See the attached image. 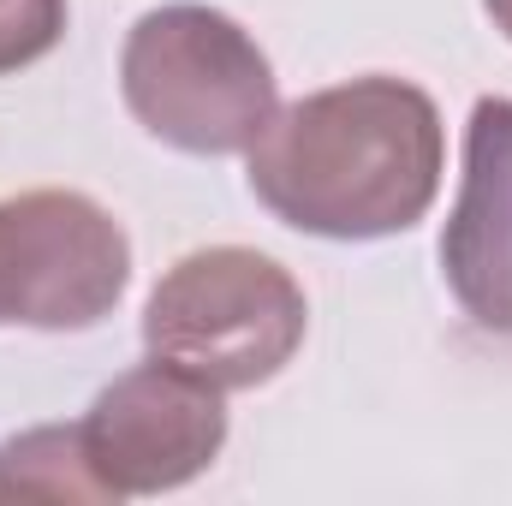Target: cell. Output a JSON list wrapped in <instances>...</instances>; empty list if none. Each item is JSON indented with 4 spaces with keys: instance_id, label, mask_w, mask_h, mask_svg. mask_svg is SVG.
Instances as JSON below:
<instances>
[{
    "instance_id": "cell-5",
    "label": "cell",
    "mask_w": 512,
    "mask_h": 506,
    "mask_svg": "<svg viewBox=\"0 0 512 506\" xmlns=\"http://www.w3.org/2000/svg\"><path fill=\"white\" fill-rule=\"evenodd\" d=\"M78 435L114 501L161 495L215 465L227 441V405H221V387L197 381L167 358H149L96 393Z\"/></svg>"
},
{
    "instance_id": "cell-6",
    "label": "cell",
    "mask_w": 512,
    "mask_h": 506,
    "mask_svg": "<svg viewBox=\"0 0 512 506\" xmlns=\"http://www.w3.org/2000/svg\"><path fill=\"white\" fill-rule=\"evenodd\" d=\"M441 274L465 316L512 334V102L483 96L465 126V179L441 233Z\"/></svg>"
},
{
    "instance_id": "cell-8",
    "label": "cell",
    "mask_w": 512,
    "mask_h": 506,
    "mask_svg": "<svg viewBox=\"0 0 512 506\" xmlns=\"http://www.w3.org/2000/svg\"><path fill=\"white\" fill-rule=\"evenodd\" d=\"M66 24V0H0V72L36 60Z\"/></svg>"
},
{
    "instance_id": "cell-3",
    "label": "cell",
    "mask_w": 512,
    "mask_h": 506,
    "mask_svg": "<svg viewBox=\"0 0 512 506\" xmlns=\"http://www.w3.org/2000/svg\"><path fill=\"white\" fill-rule=\"evenodd\" d=\"M304 292L298 280L262 251L209 245L179 256L149 304H143V346L197 381L233 393L274 381L304 346Z\"/></svg>"
},
{
    "instance_id": "cell-2",
    "label": "cell",
    "mask_w": 512,
    "mask_h": 506,
    "mask_svg": "<svg viewBox=\"0 0 512 506\" xmlns=\"http://www.w3.org/2000/svg\"><path fill=\"white\" fill-rule=\"evenodd\" d=\"M131 120L185 155H239L274 120V66L251 30L215 6L179 0L131 24L120 54Z\"/></svg>"
},
{
    "instance_id": "cell-9",
    "label": "cell",
    "mask_w": 512,
    "mask_h": 506,
    "mask_svg": "<svg viewBox=\"0 0 512 506\" xmlns=\"http://www.w3.org/2000/svg\"><path fill=\"white\" fill-rule=\"evenodd\" d=\"M483 6H489V18H495V30H501V36L512 42V0H483Z\"/></svg>"
},
{
    "instance_id": "cell-10",
    "label": "cell",
    "mask_w": 512,
    "mask_h": 506,
    "mask_svg": "<svg viewBox=\"0 0 512 506\" xmlns=\"http://www.w3.org/2000/svg\"><path fill=\"white\" fill-rule=\"evenodd\" d=\"M60 36H66V24H60ZM60 36H54V42H60ZM54 42H48V48H54ZM48 48H42V54H48ZM42 54H36V60H42ZM36 60H24V66H36ZM6 72H18V66H6ZM6 72H0V78H6Z\"/></svg>"
},
{
    "instance_id": "cell-4",
    "label": "cell",
    "mask_w": 512,
    "mask_h": 506,
    "mask_svg": "<svg viewBox=\"0 0 512 506\" xmlns=\"http://www.w3.org/2000/svg\"><path fill=\"white\" fill-rule=\"evenodd\" d=\"M126 280L131 239L96 197L54 185L0 197V328H96Z\"/></svg>"
},
{
    "instance_id": "cell-7",
    "label": "cell",
    "mask_w": 512,
    "mask_h": 506,
    "mask_svg": "<svg viewBox=\"0 0 512 506\" xmlns=\"http://www.w3.org/2000/svg\"><path fill=\"white\" fill-rule=\"evenodd\" d=\"M0 501H48V506H90L114 501L96 477L78 423H42L12 441H0Z\"/></svg>"
},
{
    "instance_id": "cell-1",
    "label": "cell",
    "mask_w": 512,
    "mask_h": 506,
    "mask_svg": "<svg viewBox=\"0 0 512 506\" xmlns=\"http://www.w3.org/2000/svg\"><path fill=\"white\" fill-rule=\"evenodd\" d=\"M256 203L316 239H393L441 191V114L405 78H352L274 108L251 149Z\"/></svg>"
}]
</instances>
